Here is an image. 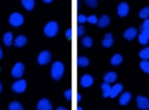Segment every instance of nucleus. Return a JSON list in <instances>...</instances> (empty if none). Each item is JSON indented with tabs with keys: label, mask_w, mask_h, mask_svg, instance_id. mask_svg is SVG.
Wrapping results in <instances>:
<instances>
[{
	"label": "nucleus",
	"mask_w": 149,
	"mask_h": 110,
	"mask_svg": "<svg viewBox=\"0 0 149 110\" xmlns=\"http://www.w3.org/2000/svg\"><path fill=\"white\" fill-rule=\"evenodd\" d=\"M110 23V18L107 15H102L98 20V25L100 28H104Z\"/></svg>",
	"instance_id": "nucleus-18"
},
{
	"label": "nucleus",
	"mask_w": 149,
	"mask_h": 110,
	"mask_svg": "<svg viewBox=\"0 0 149 110\" xmlns=\"http://www.w3.org/2000/svg\"><path fill=\"white\" fill-rule=\"evenodd\" d=\"M2 56H3V51H2V49H1V48L0 47V59H2Z\"/></svg>",
	"instance_id": "nucleus-39"
},
{
	"label": "nucleus",
	"mask_w": 149,
	"mask_h": 110,
	"mask_svg": "<svg viewBox=\"0 0 149 110\" xmlns=\"http://www.w3.org/2000/svg\"><path fill=\"white\" fill-rule=\"evenodd\" d=\"M22 4L23 7L27 11H31L34 8L35 1L33 0H22Z\"/></svg>",
	"instance_id": "nucleus-21"
},
{
	"label": "nucleus",
	"mask_w": 149,
	"mask_h": 110,
	"mask_svg": "<svg viewBox=\"0 0 149 110\" xmlns=\"http://www.w3.org/2000/svg\"><path fill=\"white\" fill-rule=\"evenodd\" d=\"M140 29L141 30V34H142L143 36H144L147 39L149 40V29L144 28L142 26L140 28Z\"/></svg>",
	"instance_id": "nucleus-30"
},
{
	"label": "nucleus",
	"mask_w": 149,
	"mask_h": 110,
	"mask_svg": "<svg viewBox=\"0 0 149 110\" xmlns=\"http://www.w3.org/2000/svg\"><path fill=\"white\" fill-rule=\"evenodd\" d=\"M101 88L102 90V95L104 98H107L110 96L111 87L108 83L104 82L101 84Z\"/></svg>",
	"instance_id": "nucleus-19"
},
{
	"label": "nucleus",
	"mask_w": 149,
	"mask_h": 110,
	"mask_svg": "<svg viewBox=\"0 0 149 110\" xmlns=\"http://www.w3.org/2000/svg\"><path fill=\"white\" fill-rule=\"evenodd\" d=\"M81 99V96L80 94H77V102H80Z\"/></svg>",
	"instance_id": "nucleus-37"
},
{
	"label": "nucleus",
	"mask_w": 149,
	"mask_h": 110,
	"mask_svg": "<svg viewBox=\"0 0 149 110\" xmlns=\"http://www.w3.org/2000/svg\"><path fill=\"white\" fill-rule=\"evenodd\" d=\"M24 71V66L23 63L20 62L16 63L13 67L11 74L13 77L15 78H19L22 77Z\"/></svg>",
	"instance_id": "nucleus-5"
},
{
	"label": "nucleus",
	"mask_w": 149,
	"mask_h": 110,
	"mask_svg": "<svg viewBox=\"0 0 149 110\" xmlns=\"http://www.w3.org/2000/svg\"><path fill=\"white\" fill-rule=\"evenodd\" d=\"M51 60V54L48 50H44L41 51L37 57V61L41 65L47 64Z\"/></svg>",
	"instance_id": "nucleus-6"
},
{
	"label": "nucleus",
	"mask_w": 149,
	"mask_h": 110,
	"mask_svg": "<svg viewBox=\"0 0 149 110\" xmlns=\"http://www.w3.org/2000/svg\"><path fill=\"white\" fill-rule=\"evenodd\" d=\"M81 44L86 47H90L92 46L93 40L90 36H86L81 40Z\"/></svg>",
	"instance_id": "nucleus-25"
},
{
	"label": "nucleus",
	"mask_w": 149,
	"mask_h": 110,
	"mask_svg": "<svg viewBox=\"0 0 149 110\" xmlns=\"http://www.w3.org/2000/svg\"><path fill=\"white\" fill-rule=\"evenodd\" d=\"M141 68L145 73L149 74V61L147 60H143L140 64Z\"/></svg>",
	"instance_id": "nucleus-27"
},
{
	"label": "nucleus",
	"mask_w": 149,
	"mask_h": 110,
	"mask_svg": "<svg viewBox=\"0 0 149 110\" xmlns=\"http://www.w3.org/2000/svg\"><path fill=\"white\" fill-rule=\"evenodd\" d=\"M27 38L24 35H19L14 40V44L17 47H22L27 43Z\"/></svg>",
	"instance_id": "nucleus-13"
},
{
	"label": "nucleus",
	"mask_w": 149,
	"mask_h": 110,
	"mask_svg": "<svg viewBox=\"0 0 149 110\" xmlns=\"http://www.w3.org/2000/svg\"><path fill=\"white\" fill-rule=\"evenodd\" d=\"M37 110H52V106L50 101L47 98L41 99L37 103Z\"/></svg>",
	"instance_id": "nucleus-8"
},
{
	"label": "nucleus",
	"mask_w": 149,
	"mask_h": 110,
	"mask_svg": "<svg viewBox=\"0 0 149 110\" xmlns=\"http://www.w3.org/2000/svg\"><path fill=\"white\" fill-rule=\"evenodd\" d=\"M138 39H139V42L142 44H146L148 42V39H147L144 36H143L141 33L139 35Z\"/></svg>",
	"instance_id": "nucleus-29"
},
{
	"label": "nucleus",
	"mask_w": 149,
	"mask_h": 110,
	"mask_svg": "<svg viewBox=\"0 0 149 110\" xmlns=\"http://www.w3.org/2000/svg\"><path fill=\"white\" fill-rule=\"evenodd\" d=\"M131 94L130 92L126 91L123 93L119 98V102L121 105H127L131 99Z\"/></svg>",
	"instance_id": "nucleus-15"
},
{
	"label": "nucleus",
	"mask_w": 149,
	"mask_h": 110,
	"mask_svg": "<svg viewBox=\"0 0 149 110\" xmlns=\"http://www.w3.org/2000/svg\"><path fill=\"white\" fill-rule=\"evenodd\" d=\"M113 43V39L112 35L111 33H107L105 36L104 39L102 40V44L105 47H110L112 46Z\"/></svg>",
	"instance_id": "nucleus-16"
},
{
	"label": "nucleus",
	"mask_w": 149,
	"mask_h": 110,
	"mask_svg": "<svg viewBox=\"0 0 149 110\" xmlns=\"http://www.w3.org/2000/svg\"><path fill=\"white\" fill-rule=\"evenodd\" d=\"M0 70H1V68H0Z\"/></svg>",
	"instance_id": "nucleus-43"
},
{
	"label": "nucleus",
	"mask_w": 149,
	"mask_h": 110,
	"mask_svg": "<svg viewBox=\"0 0 149 110\" xmlns=\"http://www.w3.org/2000/svg\"><path fill=\"white\" fill-rule=\"evenodd\" d=\"M27 88V82L24 79H19L16 81L12 86V90L16 93L23 92Z\"/></svg>",
	"instance_id": "nucleus-4"
},
{
	"label": "nucleus",
	"mask_w": 149,
	"mask_h": 110,
	"mask_svg": "<svg viewBox=\"0 0 149 110\" xmlns=\"http://www.w3.org/2000/svg\"><path fill=\"white\" fill-rule=\"evenodd\" d=\"M64 70L65 67L62 62L59 61H55L52 64L51 69V75L52 78L55 80H60L63 74Z\"/></svg>",
	"instance_id": "nucleus-1"
},
{
	"label": "nucleus",
	"mask_w": 149,
	"mask_h": 110,
	"mask_svg": "<svg viewBox=\"0 0 149 110\" xmlns=\"http://www.w3.org/2000/svg\"><path fill=\"white\" fill-rule=\"evenodd\" d=\"M123 61L122 56L118 54H115L111 59V64L113 66H118Z\"/></svg>",
	"instance_id": "nucleus-20"
},
{
	"label": "nucleus",
	"mask_w": 149,
	"mask_h": 110,
	"mask_svg": "<svg viewBox=\"0 0 149 110\" xmlns=\"http://www.w3.org/2000/svg\"><path fill=\"white\" fill-rule=\"evenodd\" d=\"M9 110H23L22 105L18 101H13L9 105Z\"/></svg>",
	"instance_id": "nucleus-23"
},
{
	"label": "nucleus",
	"mask_w": 149,
	"mask_h": 110,
	"mask_svg": "<svg viewBox=\"0 0 149 110\" xmlns=\"http://www.w3.org/2000/svg\"><path fill=\"white\" fill-rule=\"evenodd\" d=\"M86 3L87 5L91 8H95L97 5V1L95 0H89V1H86Z\"/></svg>",
	"instance_id": "nucleus-34"
},
{
	"label": "nucleus",
	"mask_w": 149,
	"mask_h": 110,
	"mask_svg": "<svg viewBox=\"0 0 149 110\" xmlns=\"http://www.w3.org/2000/svg\"><path fill=\"white\" fill-rule=\"evenodd\" d=\"M43 2H45V3H47V4H48V3H51V2H52V1H51V0H44V1H43Z\"/></svg>",
	"instance_id": "nucleus-40"
},
{
	"label": "nucleus",
	"mask_w": 149,
	"mask_h": 110,
	"mask_svg": "<svg viewBox=\"0 0 149 110\" xmlns=\"http://www.w3.org/2000/svg\"><path fill=\"white\" fill-rule=\"evenodd\" d=\"M87 21L91 24H95L98 22V19L95 15H92L87 17Z\"/></svg>",
	"instance_id": "nucleus-28"
},
{
	"label": "nucleus",
	"mask_w": 149,
	"mask_h": 110,
	"mask_svg": "<svg viewBox=\"0 0 149 110\" xmlns=\"http://www.w3.org/2000/svg\"><path fill=\"white\" fill-rule=\"evenodd\" d=\"M129 11V6L126 2H121L119 4L117 8V12L121 17L126 16Z\"/></svg>",
	"instance_id": "nucleus-9"
},
{
	"label": "nucleus",
	"mask_w": 149,
	"mask_h": 110,
	"mask_svg": "<svg viewBox=\"0 0 149 110\" xmlns=\"http://www.w3.org/2000/svg\"><path fill=\"white\" fill-rule=\"evenodd\" d=\"M56 110H68V109H66V108H63V107L59 106V107H58V108L56 109Z\"/></svg>",
	"instance_id": "nucleus-38"
},
{
	"label": "nucleus",
	"mask_w": 149,
	"mask_h": 110,
	"mask_svg": "<svg viewBox=\"0 0 149 110\" xmlns=\"http://www.w3.org/2000/svg\"><path fill=\"white\" fill-rule=\"evenodd\" d=\"M137 32L135 28H129L124 32V37L127 40H132L137 35Z\"/></svg>",
	"instance_id": "nucleus-12"
},
{
	"label": "nucleus",
	"mask_w": 149,
	"mask_h": 110,
	"mask_svg": "<svg viewBox=\"0 0 149 110\" xmlns=\"http://www.w3.org/2000/svg\"><path fill=\"white\" fill-rule=\"evenodd\" d=\"M88 59L84 56H80L77 58V65L81 67H84L88 65Z\"/></svg>",
	"instance_id": "nucleus-22"
},
{
	"label": "nucleus",
	"mask_w": 149,
	"mask_h": 110,
	"mask_svg": "<svg viewBox=\"0 0 149 110\" xmlns=\"http://www.w3.org/2000/svg\"><path fill=\"white\" fill-rule=\"evenodd\" d=\"M77 110H83V109H82L81 107L78 106V107L77 108Z\"/></svg>",
	"instance_id": "nucleus-42"
},
{
	"label": "nucleus",
	"mask_w": 149,
	"mask_h": 110,
	"mask_svg": "<svg viewBox=\"0 0 149 110\" xmlns=\"http://www.w3.org/2000/svg\"><path fill=\"white\" fill-rule=\"evenodd\" d=\"M93 78L89 74H84L80 78V85L84 88L89 87L93 84Z\"/></svg>",
	"instance_id": "nucleus-10"
},
{
	"label": "nucleus",
	"mask_w": 149,
	"mask_h": 110,
	"mask_svg": "<svg viewBox=\"0 0 149 110\" xmlns=\"http://www.w3.org/2000/svg\"><path fill=\"white\" fill-rule=\"evenodd\" d=\"M58 29L59 26L58 23L55 21H50L45 25L44 33L47 36L52 37L57 34Z\"/></svg>",
	"instance_id": "nucleus-2"
},
{
	"label": "nucleus",
	"mask_w": 149,
	"mask_h": 110,
	"mask_svg": "<svg viewBox=\"0 0 149 110\" xmlns=\"http://www.w3.org/2000/svg\"><path fill=\"white\" fill-rule=\"evenodd\" d=\"M123 90V85L121 84L118 83L115 84L111 87V91L110 94L111 98H115Z\"/></svg>",
	"instance_id": "nucleus-11"
},
{
	"label": "nucleus",
	"mask_w": 149,
	"mask_h": 110,
	"mask_svg": "<svg viewBox=\"0 0 149 110\" xmlns=\"http://www.w3.org/2000/svg\"><path fill=\"white\" fill-rule=\"evenodd\" d=\"M65 35L67 38L71 39L72 38V29H68L65 32Z\"/></svg>",
	"instance_id": "nucleus-36"
},
{
	"label": "nucleus",
	"mask_w": 149,
	"mask_h": 110,
	"mask_svg": "<svg viewBox=\"0 0 149 110\" xmlns=\"http://www.w3.org/2000/svg\"><path fill=\"white\" fill-rule=\"evenodd\" d=\"M139 56L144 60L149 59V47H147L142 49L139 53Z\"/></svg>",
	"instance_id": "nucleus-24"
},
{
	"label": "nucleus",
	"mask_w": 149,
	"mask_h": 110,
	"mask_svg": "<svg viewBox=\"0 0 149 110\" xmlns=\"http://www.w3.org/2000/svg\"><path fill=\"white\" fill-rule=\"evenodd\" d=\"M137 107L141 109L146 110L149 108V99L146 97L138 95L136 98Z\"/></svg>",
	"instance_id": "nucleus-7"
},
{
	"label": "nucleus",
	"mask_w": 149,
	"mask_h": 110,
	"mask_svg": "<svg viewBox=\"0 0 149 110\" xmlns=\"http://www.w3.org/2000/svg\"><path fill=\"white\" fill-rule=\"evenodd\" d=\"M13 41V36L12 32H8L3 35V42L6 46H10Z\"/></svg>",
	"instance_id": "nucleus-17"
},
{
	"label": "nucleus",
	"mask_w": 149,
	"mask_h": 110,
	"mask_svg": "<svg viewBox=\"0 0 149 110\" xmlns=\"http://www.w3.org/2000/svg\"><path fill=\"white\" fill-rule=\"evenodd\" d=\"M9 23L14 27H19L24 22L23 16L19 12H13L9 16Z\"/></svg>",
	"instance_id": "nucleus-3"
},
{
	"label": "nucleus",
	"mask_w": 149,
	"mask_h": 110,
	"mask_svg": "<svg viewBox=\"0 0 149 110\" xmlns=\"http://www.w3.org/2000/svg\"><path fill=\"white\" fill-rule=\"evenodd\" d=\"M2 90V84L0 82V93L1 92Z\"/></svg>",
	"instance_id": "nucleus-41"
},
{
	"label": "nucleus",
	"mask_w": 149,
	"mask_h": 110,
	"mask_svg": "<svg viewBox=\"0 0 149 110\" xmlns=\"http://www.w3.org/2000/svg\"><path fill=\"white\" fill-rule=\"evenodd\" d=\"M139 16L142 19H147L149 17V6L141 9L139 12Z\"/></svg>",
	"instance_id": "nucleus-26"
},
{
	"label": "nucleus",
	"mask_w": 149,
	"mask_h": 110,
	"mask_svg": "<svg viewBox=\"0 0 149 110\" xmlns=\"http://www.w3.org/2000/svg\"><path fill=\"white\" fill-rule=\"evenodd\" d=\"M84 32H85V29L84 28V26L80 25V26H79L77 28V35L79 36H81L84 35Z\"/></svg>",
	"instance_id": "nucleus-32"
},
{
	"label": "nucleus",
	"mask_w": 149,
	"mask_h": 110,
	"mask_svg": "<svg viewBox=\"0 0 149 110\" xmlns=\"http://www.w3.org/2000/svg\"><path fill=\"white\" fill-rule=\"evenodd\" d=\"M87 17H86V15L83 14H80V15H79L77 16V21L80 23H83L86 21H87Z\"/></svg>",
	"instance_id": "nucleus-31"
},
{
	"label": "nucleus",
	"mask_w": 149,
	"mask_h": 110,
	"mask_svg": "<svg viewBox=\"0 0 149 110\" xmlns=\"http://www.w3.org/2000/svg\"><path fill=\"white\" fill-rule=\"evenodd\" d=\"M141 26L143 27H144V28L149 29V19H146L144 21V22H143V25Z\"/></svg>",
	"instance_id": "nucleus-35"
},
{
	"label": "nucleus",
	"mask_w": 149,
	"mask_h": 110,
	"mask_svg": "<svg viewBox=\"0 0 149 110\" xmlns=\"http://www.w3.org/2000/svg\"><path fill=\"white\" fill-rule=\"evenodd\" d=\"M104 80L107 83L113 82L117 79V74L113 71H109L107 73L104 75Z\"/></svg>",
	"instance_id": "nucleus-14"
},
{
	"label": "nucleus",
	"mask_w": 149,
	"mask_h": 110,
	"mask_svg": "<svg viewBox=\"0 0 149 110\" xmlns=\"http://www.w3.org/2000/svg\"><path fill=\"white\" fill-rule=\"evenodd\" d=\"M72 90L71 89H69L68 90H66L65 93H64V96H65V98L69 101V100H71L72 99Z\"/></svg>",
	"instance_id": "nucleus-33"
}]
</instances>
